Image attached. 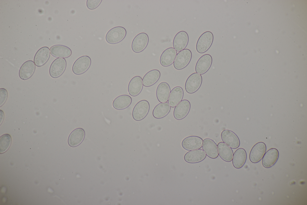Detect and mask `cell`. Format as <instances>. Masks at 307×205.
I'll return each instance as SVG.
<instances>
[{
	"instance_id": "20",
	"label": "cell",
	"mask_w": 307,
	"mask_h": 205,
	"mask_svg": "<svg viewBox=\"0 0 307 205\" xmlns=\"http://www.w3.org/2000/svg\"><path fill=\"white\" fill-rule=\"evenodd\" d=\"M177 54V51L174 48L171 47L167 48L160 56V64L164 67L171 66L173 63Z\"/></svg>"
},
{
	"instance_id": "16",
	"label": "cell",
	"mask_w": 307,
	"mask_h": 205,
	"mask_svg": "<svg viewBox=\"0 0 307 205\" xmlns=\"http://www.w3.org/2000/svg\"><path fill=\"white\" fill-rule=\"evenodd\" d=\"M206 156L203 150L199 149L188 151L185 155L184 158L187 163L194 164L201 162L206 158Z\"/></svg>"
},
{
	"instance_id": "25",
	"label": "cell",
	"mask_w": 307,
	"mask_h": 205,
	"mask_svg": "<svg viewBox=\"0 0 307 205\" xmlns=\"http://www.w3.org/2000/svg\"><path fill=\"white\" fill-rule=\"evenodd\" d=\"M183 95V90L181 87L176 86L173 88L168 100V103L171 107H175L182 100Z\"/></svg>"
},
{
	"instance_id": "14",
	"label": "cell",
	"mask_w": 307,
	"mask_h": 205,
	"mask_svg": "<svg viewBox=\"0 0 307 205\" xmlns=\"http://www.w3.org/2000/svg\"><path fill=\"white\" fill-rule=\"evenodd\" d=\"M189 41V37L187 33L184 31H180L177 33L174 38L173 47L177 51L179 52L186 48Z\"/></svg>"
},
{
	"instance_id": "5",
	"label": "cell",
	"mask_w": 307,
	"mask_h": 205,
	"mask_svg": "<svg viewBox=\"0 0 307 205\" xmlns=\"http://www.w3.org/2000/svg\"><path fill=\"white\" fill-rule=\"evenodd\" d=\"M202 82V76L197 73L190 75L187 79L185 85L186 91L189 94L197 92L200 88Z\"/></svg>"
},
{
	"instance_id": "6",
	"label": "cell",
	"mask_w": 307,
	"mask_h": 205,
	"mask_svg": "<svg viewBox=\"0 0 307 205\" xmlns=\"http://www.w3.org/2000/svg\"><path fill=\"white\" fill-rule=\"evenodd\" d=\"M91 63V59L89 56L86 55L81 56L78 58L73 64L72 71L76 75H82L89 69Z\"/></svg>"
},
{
	"instance_id": "8",
	"label": "cell",
	"mask_w": 307,
	"mask_h": 205,
	"mask_svg": "<svg viewBox=\"0 0 307 205\" xmlns=\"http://www.w3.org/2000/svg\"><path fill=\"white\" fill-rule=\"evenodd\" d=\"M148 42V35L145 32L140 33L135 36L132 41V50L136 53H140L146 48Z\"/></svg>"
},
{
	"instance_id": "21",
	"label": "cell",
	"mask_w": 307,
	"mask_h": 205,
	"mask_svg": "<svg viewBox=\"0 0 307 205\" xmlns=\"http://www.w3.org/2000/svg\"><path fill=\"white\" fill-rule=\"evenodd\" d=\"M35 66L34 62L31 60L24 63L19 70L20 78L23 80H27L31 78L35 72Z\"/></svg>"
},
{
	"instance_id": "15",
	"label": "cell",
	"mask_w": 307,
	"mask_h": 205,
	"mask_svg": "<svg viewBox=\"0 0 307 205\" xmlns=\"http://www.w3.org/2000/svg\"><path fill=\"white\" fill-rule=\"evenodd\" d=\"M279 152L276 148H272L268 150L265 153L262 158V163L266 168L271 167L277 161L279 157Z\"/></svg>"
},
{
	"instance_id": "18",
	"label": "cell",
	"mask_w": 307,
	"mask_h": 205,
	"mask_svg": "<svg viewBox=\"0 0 307 205\" xmlns=\"http://www.w3.org/2000/svg\"><path fill=\"white\" fill-rule=\"evenodd\" d=\"M143 86L142 78L139 76H134L130 80L128 85L129 94L133 96H137L142 92Z\"/></svg>"
},
{
	"instance_id": "4",
	"label": "cell",
	"mask_w": 307,
	"mask_h": 205,
	"mask_svg": "<svg viewBox=\"0 0 307 205\" xmlns=\"http://www.w3.org/2000/svg\"><path fill=\"white\" fill-rule=\"evenodd\" d=\"M150 108V104L148 101H140L136 104L133 109L132 115L133 119L137 121L143 120L148 114Z\"/></svg>"
},
{
	"instance_id": "9",
	"label": "cell",
	"mask_w": 307,
	"mask_h": 205,
	"mask_svg": "<svg viewBox=\"0 0 307 205\" xmlns=\"http://www.w3.org/2000/svg\"><path fill=\"white\" fill-rule=\"evenodd\" d=\"M266 144L263 142H259L255 144L251 149L249 158L252 163H256L263 158L266 151Z\"/></svg>"
},
{
	"instance_id": "32",
	"label": "cell",
	"mask_w": 307,
	"mask_h": 205,
	"mask_svg": "<svg viewBox=\"0 0 307 205\" xmlns=\"http://www.w3.org/2000/svg\"><path fill=\"white\" fill-rule=\"evenodd\" d=\"M102 1V0H87V7L90 10L94 9L100 5Z\"/></svg>"
},
{
	"instance_id": "19",
	"label": "cell",
	"mask_w": 307,
	"mask_h": 205,
	"mask_svg": "<svg viewBox=\"0 0 307 205\" xmlns=\"http://www.w3.org/2000/svg\"><path fill=\"white\" fill-rule=\"evenodd\" d=\"M202 148L206 155L212 159H215L218 156L217 146L216 143L212 139L206 138L203 140Z\"/></svg>"
},
{
	"instance_id": "22",
	"label": "cell",
	"mask_w": 307,
	"mask_h": 205,
	"mask_svg": "<svg viewBox=\"0 0 307 205\" xmlns=\"http://www.w3.org/2000/svg\"><path fill=\"white\" fill-rule=\"evenodd\" d=\"M50 49L47 47L40 48L36 53L34 59L35 65L41 67L44 65L48 61L50 57Z\"/></svg>"
},
{
	"instance_id": "17",
	"label": "cell",
	"mask_w": 307,
	"mask_h": 205,
	"mask_svg": "<svg viewBox=\"0 0 307 205\" xmlns=\"http://www.w3.org/2000/svg\"><path fill=\"white\" fill-rule=\"evenodd\" d=\"M85 136V132L83 128H78L74 129L68 137L69 145L73 147L79 145L84 140Z\"/></svg>"
},
{
	"instance_id": "24",
	"label": "cell",
	"mask_w": 307,
	"mask_h": 205,
	"mask_svg": "<svg viewBox=\"0 0 307 205\" xmlns=\"http://www.w3.org/2000/svg\"><path fill=\"white\" fill-rule=\"evenodd\" d=\"M51 54L58 58H67L72 54L71 50L68 47L62 45H55L50 48Z\"/></svg>"
},
{
	"instance_id": "30",
	"label": "cell",
	"mask_w": 307,
	"mask_h": 205,
	"mask_svg": "<svg viewBox=\"0 0 307 205\" xmlns=\"http://www.w3.org/2000/svg\"><path fill=\"white\" fill-rule=\"evenodd\" d=\"M171 107L167 102L160 103L156 105L153 109V115L156 119H161L167 116L170 112Z\"/></svg>"
},
{
	"instance_id": "12",
	"label": "cell",
	"mask_w": 307,
	"mask_h": 205,
	"mask_svg": "<svg viewBox=\"0 0 307 205\" xmlns=\"http://www.w3.org/2000/svg\"><path fill=\"white\" fill-rule=\"evenodd\" d=\"M203 142V140L200 137L192 136L185 138L182 142L181 145L184 149L190 151L201 148Z\"/></svg>"
},
{
	"instance_id": "1",
	"label": "cell",
	"mask_w": 307,
	"mask_h": 205,
	"mask_svg": "<svg viewBox=\"0 0 307 205\" xmlns=\"http://www.w3.org/2000/svg\"><path fill=\"white\" fill-rule=\"evenodd\" d=\"M127 35L126 29L123 27H115L109 30L107 33L105 39L107 43L115 44L121 41Z\"/></svg>"
},
{
	"instance_id": "2",
	"label": "cell",
	"mask_w": 307,
	"mask_h": 205,
	"mask_svg": "<svg viewBox=\"0 0 307 205\" xmlns=\"http://www.w3.org/2000/svg\"><path fill=\"white\" fill-rule=\"evenodd\" d=\"M213 38V35L211 32L207 31L203 33L197 41L196 46L197 51L200 54L207 52L211 47Z\"/></svg>"
},
{
	"instance_id": "11",
	"label": "cell",
	"mask_w": 307,
	"mask_h": 205,
	"mask_svg": "<svg viewBox=\"0 0 307 205\" xmlns=\"http://www.w3.org/2000/svg\"><path fill=\"white\" fill-rule=\"evenodd\" d=\"M221 138L223 142L232 149L238 148L240 144V140L237 135L233 131L229 130H225L221 133Z\"/></svg>"
},
{
	"instance_id": "31",
	"label": "cell",
	"mask_w": 307,
	"mask_h": 205,
	"mask_svg": "<svg viewBox=\"0 0 307 205\" xmlns=\"http://www.w3.org/2000/svg\"><path fill=\"white\" fill-rule=\"evenodd\" d=\"M11 142L10 136L8 134H5L1 136L0 138V153H3L6 152L10 146Z\"/></svg>"
},
{
	"instance_id": "10",
	"label": "cell",
	"mask_w": 307,
	"mask_h": 205,
	"mask_svg": "<svg viewBox=\"0 0 307 205\" xmlns=\"http://www.w3.org/2000/svg\"><path fill=\"white\" fill-rule=\"evenodd\" d=\"M212 58L209 54L201 56L197 61L195 66L196 73L201 75L204 74L210 69L212 63Z\"/></svg>"
},
{
	"instance_id": "33",
	"label": "cell",
	"mask_w": 307,
	"mask_h": 205,
	"mask_svg": "<svg viewBox=\"0 0 307 205\" xmlns=\"http://www.w3.org/2000/svg\"><path fill=\"white\" fill-rule=\"evenodd\" d=\"M8 93L7 90L4 88L0 89V107L5 103L7 97Z\"/></svg>"
},
{
	"instance_id": "26",
	"label": "cell",
	"mask_w": 307,
	"mask_h": 205,
	"mask_svg": "<svg viewBox=\"0 0 307 205\" xmlns=\"http://www.w3.org/2000/svg\"><path fill=\"white\" fill-rule=\"evenodd\" d=\"M247 159V154L245 150L242 148L237 149L233 154L232 159V164L234 167L240 169L245 164Z\"/></svg>"
},
{
	"instance_id": "28",
	"label": "cell",
	"mask_w": 307,
	"mask_h": 205,
	"mask_svg": "<svg viewBox=\"0 0 307 205\" xmlns=\"http://www.w3.org/2000/svg\"><path fill=\"white\" fill-rule=\"evenodd\" d=\"M217 146L219 155L220 158L225 162H231L234 154L232 148L222 142L219 143Z\"/></svg>"
},
{
	"instance_id": "27",
	"label": "cell",
	"mask_w": 307,
	"mask_h": 205,
	"mask_svg": "<svg viewBox=\"0 0 307 205\" xmlns=\"http://www.w3.org/2000/svg\"><path fill=\"white\" fill-rule=\"evenodd\" d=\"M160 75V72L157 69H154L149 71L143 78V85L148 87L154 85L159 80Z\"/></svg>"
},
{
	"instance_id": "23",
	"label": "cell",
	"mask_w": 307,
	"mask_h": 205,
	"mask_svg": "<svg viewBox=\"0 0 307 205\" xmlns=\"http://www.w3.org/2000/svg\"><path fill=\"white\" fill-rule=\"evenodd\" d=\"M171 92L169 84L166 82H162L158 86L156 92L157 98L160 103H164L168 101Z\"/></svg>"
},
{
	"instance_id": "13",
	"label": "cell",
	"mask_w": 307,
	"mask_h": 205,
	"mask_svg": "<svg viewBox=\"0 0 307 205\" xmlns=\"http://www.w3.org/2000/svg\"><path fill=\"white\" fill-rule=\"evenodd\" d=\"M190 108L191 104L189 101L187 99L182 100L175 107L173 112L174 118L177 120L184 119L189 114Z\"/></svg>"
},
{
	"instance_id": "3",
	"label": "cell",
	"mask_w": 307,
	"mask_h": 205,
	"mask_svg": "<svg viewBox=\"0 0 307 205\" xmlns=\"http://www.w3.org/2000/svg\"><path fill=\"white\" fill-rule=\"evenodd\" d=\"M192 58V53L190 50L185 49L179 51L173 63L174 67L177 70L183 69L189 65Z\"/></svg>"
},
{
	"instance_id": "29",
	"label": "cell",
	"mask_w": 307,
	"mask_h": 205,
	"mask_svg": "<svg viewBox=\"0 0 307 205\" xmlns=\"http://www.w3.org/2000/svg\"><path fill=\"white\" fill-rule=\"evenodd\" d=\"M132 102V99L129 95L124 94L118 96L114 100L112 105L115 109H124L128 108Z\"/></svg>"
},
{
	"instance_id": "7",
	"label": "cell",
	"mask_w": 307,
	"mask_h": 205,
	"mask_svg": "<svg viewBox=\"0 0 307 205\" xmlns=\"http://www.w3.org/2000/svg\"><path fill=\"white\" fill-rule=\"evenodd\" d=\"M67 62L64 58H58L51 64L49 69L50 76L53 78H57L64 72L66 68Z\"/></svg>"
}]
</instances>
